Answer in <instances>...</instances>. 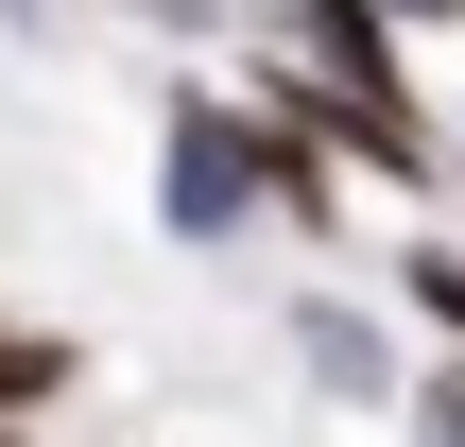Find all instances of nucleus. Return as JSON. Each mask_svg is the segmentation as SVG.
I'll list each match as a JSON object with an SVG mask.
<instances>
[{"mask_svg":"<svg viewBox=\"0 0 465 447\" xmlns=\"http://www.w3.org/2000/svg\"><path fill=\"white\" fill-rule=\"evenodd\" d=\"M414 447H465V379H431V396H414Z\"/></svg>","mask_w":465,"mask_h":447,"instance_id":"5","label":"nucleus"},{"mask_svg":"<svg viewBox=\"0 0 465 447\" xmlns=\"http://www.w3.org/2000/svg\"><path fill=\"white\" fill-rule=\"evenodd\" d=\"M173 224H190V241L259 224V207H242V121H224V103H190V138H173Z\"/></svg>","mask_w":465,"mask_h":447,"instance_id":"1","label":"nucleus"},{"mask_svg":"<svg viewBox=\"0 0 465 447\" xmlns=\"http://www.w3.org/2000/svg\"><path fill=\"white\" fill-rule=\"evenodd\" d=\"M52 379H69V345H52V327H17V310H0V413H35V396H52Z\"/></svg>","mask_w":465,"mask_h":447,"instance_id":"4","label":"nucleus"},{"mask_svg":"<svg viewBox=\"0 0 465 447\" xmlns=\"http://www.w3.org/2000/svg\"><path fill=\"white\" fill-rule=\"evenodd\" d=\"M293 345H311V379H328V396H380V379H397V345H380L362 310H293Z\"/></svg>","mask_w":465,"mask_h":447,"instance_id":"2","label":"nucleus"},{"mask_svg":"<svg viewBox=\"0 0 465 447\" xmlns=\"http://www.w3.org/2000/svg\"><path fill=\"white\" fill-rule=\"evenodd\" d=\"M397 310H414V327L465 362V241H414V258H397Z\"/></svg>","mask_w":465,"mask_h":447,"instance_id":"3","label":"nucleus"}]
</instances>
